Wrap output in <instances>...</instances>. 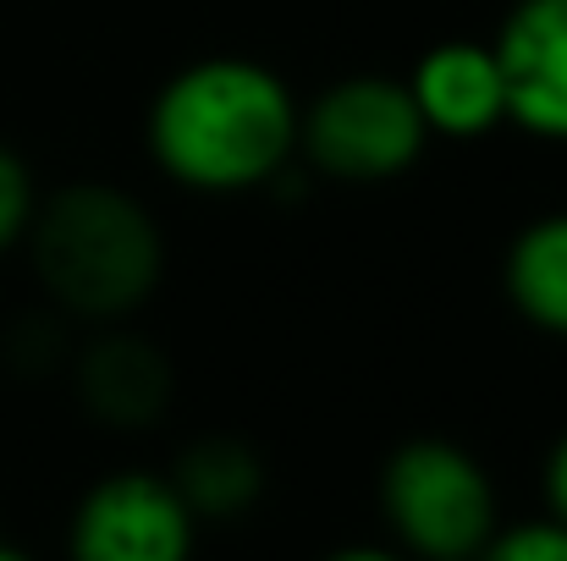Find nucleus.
Listing matches in <instances>:
<instances>
[{"label":"nucleus","instance_id":"nucleus-5","mask_svg":"<svg viewBox=\"0 0 567 561\" xmlns=\"http://www.w3.org/2000/svg\"><path fill=\"white\" fill-rule=\"evenodd\" d=\"M198 518L161 468H116L94 479L66 523V561H193Z\"/></svg>","mask_w":567,"mask_h":561},{"label":"nucleus","instance_id":"nucleus-10","mask_svg":"<svg viewBox=\"0 0 567 561\" xmlns=\"http://www.w3.org/2000/svg\"><path fill=\"white\" fill-rule=\"evenodd\" d=\"M507 303L546 336L567 342V209L529 220L502 259Z\"/></svg>","mask_w":567,"mask_h":561},{"label":"nucleus","instance_id":"nucleus-9","mask_svg":"<svg viewBox=\"0 0 567 561\" xmlns=\"http://www.w3.org/2000/svg\"><path fill=\"white\" fill-rule=\"evenodd\" d=\"M177 496L198 523H237L265 501V457L243 435H198L172 468Z\"/></svg>","mask_w":567,"mask_h":561},{"label":"nucleus","instance_id":"nucleus-12","mask_svg":"<svg viewBox=\"0 0 567 561\" xmlns=\"http://www.w3.org/2000/svg\"><path fill=\"white\" fill-rule=\"evenodd\" d=\"M474 561H567V523H557L551 512L502 523Z\"/></svg>","mask_w":567,"mask_h":561},{"label":"nucleus","instance_id":"nucleus-11","mask_svg":"<svg viewBox=\"0 0 567 561\" xmlns=\"http://www.w3.org/2000/svg\"><path fill=\"white\" fill-rule=\"evenodd\" d=\"M33 209H39V183H33V166L0 144V259L22 248L28 226H33Z\"/></svg>","mask_w":567,"mask_h":561},{"label":"nucleus","instance_id":"nucleus-4","mask_svg":"<svg viewBox=\"0 0 567 561\" xmlns=\"http://www.w3.org/2000/svg\"><path fill=\"white\" fill-rule=\"evenodd\" d=\"M430 149V127L402 77L353 72L320 89L298 122V155L348 187H380L408 177Z\"/></svg>","mask_w":567,"mask_h":561},{"label":"nucleus","instance_id":"nucleus-14","mask_svg":"<svg viewBox=\"0 0 567 561\" xmlns=\"http://www.w3.org/2000/svg\"><path fill=\"white\" fill-rule=\"evenodd\" d=\"M326 561H413V557H402L396 546H342V551H331Z\"/></svg>","mask_w":567,"mask_h":561},{"label":"nucleus","instance_id":"nucleus-2","mask_svg":"<svg viewBox=\"0 0 567 561\" xmlns=\"http://www.w3.org/2000/svg\"><path fill=\"white\" fill-rule=\"evenodd\" d=\"M22 248L50 309L78 325H122L166 281L155 209L116 183H72L39 198Z\"/></svg>","mask_w":567,"mask_h":561},{"label":"nucleus","instance_id":"nucleus-6","mask_svg":"<svg viewBox=\"0 0 567 561\" xmlns=\"http://www.w3.org/2000/svg\"><path fill=\"white\" fill-rule=\"evenodd\" d=\"M72 391L83 413L105 429H155L172 413L177 370L161 342L122 325H94V336L72 353Z\"/></svg>","mask_w":567,"mask_h":561},{"label":"nucleus","instance_id":"nucleus-7","mask_svg":"<svg viewBox=\"0 0 567 561\" xmlns=\"http://www.w3.org/2000/svg\"><path fill=\"white\" fill-rule=\"evenodd\" d=\"M491 50L507 83V122L540 144H567V0H513Z\"/></svg>","mask_w":567,"mask_h":561},{"label":"nucleus","instance_id":"nucleus-15","mask_svg":"<svg viewBox=\"0 0 567 561\" xmlns=\"http://www.w3.org/2000/svg\"><path fill=\"white\" fill-rule=\"evenodd\" d=\"M0 561H33V557H28V551H17V546H6V540H0Z\"/></svg>","mask_w":567,"mask_h":561},{"label":"nucleus","instance_id":"nucleus-3","mask_svg":"<svg viewBox=\"0 0 567 561\" xmlns=\"http://www.w3.org/2000/svg\"><path fill=\"white\" fill-rule=\"evenodd\" d=\"M375 501L391 546L413 561H474L502 529L491 468L446 435H413L391 446Z\"/></svg>","mask_w":567,"mask_h":561},{"label":"nucleus","instance_id":"nucleus-8","mask_svg":"<svg viewBox=\"0 0 567 561\" xmlns=\"http://www.w3.org/2000/svg\"><path fill=\"white\" fill-rule=\"evenodd\" d=\"M402 83H408L430 138L474 144V138H491L496 127H507L502 61L480 39H441V44H430Z\"/></svg>","mask_w":567,"mask_h":561},{"label":"nucleus","instance_id":"nucleus-1","mask_svg":"<svg viewBox=\"0 0 567 561\" xmlns=\"http://www.w3.org/2000/svg\"><path fill=\"white\" fill-rule=\"evenodd\" d=\"M298 122L303 100L276 66L254 55H204L155 89L144 144L166 183L231 198L292 172Z\"/></svg>","mask_w":567,"mask_h":561},{"label":"nucleus","instance_id":"nucleus-13","mask_svg":"<svg viewBox=\"0 0 567 561\" xmlns=\"http://www.w3.org/2000/svg\"><path fill=\"white\" fill-rule=\"evenodd\" d=\"M540 490H546V512L567 523V429L557 435V446L546 451V468H540Z\"/></svg>","mask_w":567,"mask_h":561}]
</instances>
